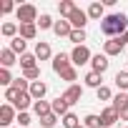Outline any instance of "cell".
<instances>
[{"label": "cell", "instance_id": "cell-15", "mask_svg": "<svg viewBox=\"0 0 128 128\" xmlns=\"http://www.w3.org/2000/svg\"><path fill=\"white\" fill-rule=\"evenodd\" d=\"M45 93H48V86H45L43 80L30 83V96H33V100H43V98H45Z\"/></svg>", "mask_w": 128, "mask_h": 128}, {"label": "cell", "instance_id": "cell-1", "mask_svg": "<svg viewBox=\"0 0 128 128\" xmlns=\"http://www.w3.org/2000/svg\"><path fill=\"white\" fill-rule=\"evenodd\" d=\"M126 28H128V15H126V13H110V15H106V18L100 20V33L108 35V38L123 35Z\"/></svg>", "mask_w": 128, "mask_h": 128}, {"label": "cell", "instance_id": "cell-18", "mask_svg": "<svg viewBox=\"0 0 128 128\" xmlns=\"http://www.w3.org/2000/svg\"><path fill=\"white\" fill-rule=\"evenodd\" d=\"M50 55H53L50 45H48L45 40H38V45H35V58H38V60H48Z\"/></svg>", "mask_w": 128, "mask_h": 128}, {"label": "cell", "instance_id": "cell-11", "mask_svg": "<svg viewBox=\"0 0 128 128\" xmlns=\"http://www.w3.org/2000/svg\"><path fill=\"white\" fill-rule=\"evenodd\" d=\"M53 33H55L58 38H70V33H73V25H70V20H55V25H53Z\"/></svg>", "mask_w": 128, "mask_h": 128}, {"label": "cell", "instance_id": "cell-34", "mask_svg": "<svg viewBox=\"0 0 128 128\" xmlns=\"http://www.w3.org/2000/svg\"><path fill=\"white\" fill-rule=\"evenodd\" d=\"M55 123H58V116H55V113H48L45 118H40V126H43V128H53Z\"/></svg>", "mask_w": 128, "mask_h": 128}, {"label": "cell", "instance_id": "cell-40", "mask_svg": "<svg viewBox=\"0 0 128 128\" xmlns=\"http://www.w3.org/2000/svg\"><path fill=\"white\" fill-rule=\"evenodd\" d=\"M120 120H128V108H123V110H120Z\"/></svg>", "mask_w": 128, "mask_h": 128}, {"label": "cell", "instance_id": "cell-35", "mask_svg": "<svg viewBox=\"0 0 128 128\" xmlns=\"http://www.w3.org/2000/svg\"><path fill=\"white\" fill-rule=\"evenodd\" d=\"M23 78H25V80H33V83H35V80L40 78V68H30V70H23Z\"/></svg>", "mask_w": 128, "mask_h": 128}, {"label": "cell", "instance_id": "cell-16", "mask_svg": "<svg viewBox=\"0 0 128 128\" xmlns=\"http://www.w3.org/2000/svg\"><path fill=\"white\" fill-rule=\"evenodd\" d=\"M103 13H106V5H103V3H90V5H88V18L103 20V18H106Z\"/></svg>", "mask_w": 128, "mask_h": 128}, {"label": "cell", "instance_id": "cell-5", "mask_svg": "<svg viewBox=\"0 0 128 128\" xmlns=\"http://www.w3.org/2000/svg\"><path fill=\"white\" fill-rule=\"evenodd\" d=\"M68 20H70L73 30H86V23H88V10H80V8H76V10H73V15H70Z\"/></svg>", "mask_w": 128, "mask_h": 128}, {"label": "cell", "instance_id": "cell-2", "mask_svg": "<svg viewBox=\"0 0 128 128\" xmlns=\"http://www.w3.org/2000/svg\"><path fill=\"white\" fill-rule=\"evenodd\" d=\"M128 45V33H123V35H118V38H110V40H106L103 43V55H120L123 53V48Z\"/></svg>", "mask_w": 128, "mask_h": 128}, {"label": "cell", "instance_id": "cell-29", "mask_svg": "<svg viewBox=\"0 0 128 128\" xmlns=\"http://www.w3.org/2000/svg\"><path fill=\"white\" fill-rule=\"evenodd\" d=\"M83 126H86V128H103V126H100V116H96V113H88V116L83 118Z\"/></svg>", "mask_w": 128, "mask_h": 128}, {"label": "cell", "instance_id": "cell-36", "mask_svg": "<svg viewBox=\"0 0 128 128\" xmlns=\"http://www.w3.org/2000/svg\"><path fill=\"white\" fill-rule=\"evenodd\" d=\"M15 120H18V126H20V128H28V126L33 123V118H30L28 113H18V118H15Z\"/></svg>", "mask_w": 128, "mask_h": 128}, {"label": "cell", "instance_id": "cell-10", "mask_svg": "<svg viewBox=\"0 0 128 128\" xmlns=\"http://www.w3.org/2000/svg\"><path fill=\"white\" fill-rule=\"evenodd\" d=\"M80 96H83V86H78V83H73V86H68V90L63 93V98L68 100V106H73V103H78V100H80Z\"/></svg>", "mask_w": 128, "mask_h": 128}, {"label": "cell", "instance_id": "cell-12", "mask_svg": "<svg viewBox=\"0 0 128 128\" xmlns=\"http://www.w3.org/2000/svg\"><path fill=\"white\" fill-rule=\"evenodd\" d=\"M15 63H20V60L15 58V53H13L10 48H3V50H0V66H3V68L10 70V66H15Z\"/></svg>", "mask_w": 128, "mask_h": 128}, {"label": "cell", "instance_id": "cell-39", "mask_svg": "<svg viewBox=\"0 0 128 128\" xmlns=\"http://www.w3.org/2000/svg\"><path fill=\"white\" fill-rule=\"evenodd\" d=\"M13 3H10V0H3V5H0V13H13Z\"/></svg>", "mask_w": 128, "mask_h": 128}, {"label": "cell", "instance_id": "cell-8", "mask_svg": "<svg viewBox=\"0 0 128 128\" xmlns=\"http://www.w3.org/2000/svg\"><path fill=\"white\" fill-rule=\"evenodd\" d=\"M30 103H35V100H33V96H30V90H20V93H18V98H15V103H13V108H15L18 113H25V108H28Z\"/></svg>", "mask_w": 128, "mask_h": 128}, {"label": "cell", "instance_id": "cell-22", "mask_svg": "<svg viewBox=\"0 0 128 128\" xmlns=\"http://www.w3.org/2000/svg\"><path fill=\"white\" fill-rule=\"evenodd\" d=\"M58 10H60V15H63V18H70V15H73V10H76V3H73V0H60Z\"/></svg>", "mask_w": 128, "mask_h": 128}, {"label": "cell", "instance_id": "cell-9", "mask_svg": "<svg viewBox=\"0 0 128 128\" xmlns=\"http://www.w3.org/2000/svg\"><path fill=\"white\" fill-rule=\"evenodd\" d=\"M116 120H120V113L110 106V108H106L103 113H100V126L103 128H110V126H116Z\"/></svg>", "mask_w": 128, "mask_h": 128}, {"label": "cell", "instance_id": "cell-25", "mask_svg": "<svg viewBox=\"0 0 128 128\" xmlns=\"http://www.w3.org/2000/svg\"><path fill=\"white\" fill-rule=\"evenodd\" d=\"M25 45H28V43H25V40H23V38H20V35H18V38H13V40H10V50H13V53H15V55H18V53H20V55H25Z\"/></svg>", "mask_w": 128, "mask_h": 128}, {"label": "cell", "instance_id": "cell-17", "mask_svg": "<svg viewBox=\"0 0 128 128\" xmlns=\"http://www.w3.org/2000/svg\"><path fill=\"white\" fill-rule=\"evenodd\" d=\"M23 40H33L35 35H38V25L35 23H25V25H20V33H18Z\"/></svg>", "mask_w": 128, "mask_h": 128}, {"label": "cell", "instance_id": "cell-7", "mask_svg": "<svg viewBox=\"0 0 128 128\" xmlns=\"http://www.w3.org/2000/svg\"><path fill=\"white\" fill-rule=\"evenodd\" d=\"M15 118H18V116H15V108H13L10 103L0 106V126H3V128H10V123H13Z\"/></svg>", "mask_w": 128, "mask_h": 128}, {"label": "cell", "instance_id": "cell-4", "mask_svg": "<svg viewBox=\"0 0 128 128\" xmlns=\"http://www.w3.org/2000/svg\"><path fill=\"white\" fill-rule=\"evenodd\" d=\"M70 60H73V66H86V63L93 60V55H90V50L86 45H76L73 53H70Z\"/></svg>", "mask_w": 128, "mask_h": 128}, {"label": "cell", "instance_id": "cell-41", "mask_svg": "<svg viewBox=\"0 0 128 128\" xmlns=\"http://www.w3.org/2000/svg\"><path fill=\"white\" fill-rule=\"evenodd\" d=\"M78 128H86V126H78Z\"/></svg>", "mask_w": 128, "mask_h": 128}, {"label": "cell", "instance_id": "cell-14", "mask_svg": "<svg viewBox=\"0 0 128 128\" xmlns=\"http://www.w3.org/2000/svg\"><path fill=\"white\" fill-rule=\"evenodd\" d=\"M50 106H53V113H55V116H60V118L70 113V110H68L70 106H68V100H66V98H63V96H58V98H55V100H53Z\"/></svg>", "mask_w": 128, "mask_h": 128}, {"label": "cell", "instance_id": "cell-37", "mask_svg": "<svg viewBox=\"0 0 128 128\" xmlns=\"http://www.w3.org/2000/svg\"><path fill=\"white\" fill-rule=\"evenodd\" d=\"M13 88H18V90H30V83H28L25 78H15V80H13Z\"/></svg>", "mask_w": 128, "mask_h": 128}, {"label": "cell", "instance_id": "cell-33", "mask_svg": "<svg viewBox=\"0 0 128 128\" xmlns=\"http://www.w3.org/2000/svg\"><path fill=\"white\" fill-rule=\"evenodd\" d=\"M96 96H98V100H113V93H110L108 86H100V88L96 90Z\"/></svg>", "mask_w": 128, "mask_h": 128}, {"label": "cell", "instance_id": "cell-24", "mask_svg": "<svg viewBox=\"0 0 128 128\" xmlns=\"http://www.w3.org/2000/svg\"><path fill=\"white\" fill-rule=\"evenodd\" d=\"M0 33H3L5 38H18V33H20V28H18L15 23H3V28H0Z\"/></svg>", "mask_w": 128, "mask_h": 128}, {"label": "cell", "instance_id": "cell-30", "mask_svg": "<svg viewBox=\"0 0 128 128\" xmlns=\"http://www.w3.org/2000/svg\"><path fill=\"white\" fill-rule=\"evenodd\" d=\"M35 25H38V28H40V30H48V28H53V25H55V23H53V18H50V15H48V13H43V15H40V18H38V23H35Z\"/></svg>", "mask_w": 128, "mask_h": 128}, {"label": "cell", "instance_id": "cell-21", "mask_svg": "<svg viewBox=\"0 0 128 128\" xmlns=\"http://www.w3.org/2000/svg\"><path fill=\"white\" fill-rule=\"evenodd\" d=\"M20 68H23V70L38 68V58H35V53H25V55H20Z\"/></svg>", "mask_w": 128, "mask_h": 128}, {"label": "cell", "instance_id": "cell-26", "mask_svg": "<svg viewBox=\"0 0 128 128\" xmlns=\"http://www.w3.org/2000/svg\"><path fill=\"white\" fill-rule=\"evenodd\" d=\"M116 86H118L120 93L128 90V70H118V73H116Z\"/></svg>", "mask_w": 128, "mask_h": 128}, {"label": "cell", "instance_id": "cell-3", "mask_svg": "<svg viewBox=\"0 0 128 128\" xmlns=\"http://www.w3.org/2000/svg\"><path fill=\"white\" fill-rule=\"evenodd\" d=\"M15 18L20 20V25H25V23H38V8L30 5V3H25V5H20V8L15 10Z\"/></svg>", "mask_w": 128, "mask_h": 128}, {"label": "cell", "instance_id": "cell-32", "mask_svg": "<svg viewBox=\"0 0 128 128\" xmlns=\"http://www.w3.org/2000/svg\"><path fill=\"white\" fill-rule=\"evenodd\" d=\"M13 80H15V78L10 76V70H8V68H0V86H8V88H10V86H13Z\"/></svg>", "mask_w": 128, "mask_h": 128}, {"label": "cell", "instance_id": "cell-31", "mask_svg": "<svg viewBox=\"0 0 128 128\" xmlns=\"http://www.w3.org/2000/svg\"><path fill=\"white\" fill-rule=\"evenodd\" d=\"M86 38H88V35H86V30H73L68 40H70V43H76V45H83V43H86Z\"/></svg>", "mask_w": 128, "mask_h": 128}, {"label": "cell", "instance_id": "cell-13", "mask_svg": "<svg viewBox=\"0 0 128 128\" xmlns=\"http://www.w3.org/2000/svg\"><path fill=\"white\" fill-rule=\"evenodd\" d=\"M90 68H93L96 73H100V76H103V73L108 70V55H100V53H98V55H93Z\"/></svg>", "mask_w": 128, "mask_h": 128}, {"label": "cell", "instance_id": "cell-27", "mask_svg": "<svg viewBox=\"0 0 128 128\" xmlns=\"http://www.w3.org/2000/svg\"><path fill=\"white\" fill-rule=\"evenodd\" d=\"M60 80H66V83L73 86V83L78 80V70H76V66H70L68 70H63V73H60Z\"/></svg>", "mask_w": 128, "mask_h": 128}, {"label": "cell", "instance_id": "cell-38", "mask_svg": "<svg viewBox=\"0 0 128 128\" xmlns=\"http://www.w3.org/2000/svg\"><path fill=\"white\" fill-rule=\"evenodd\" d=\"M18 93H20V90H18V88H13V86H10V88H8V90H5V100H10V106H13V103H15V98H18Z\"/></svg>", "mask_w": 128, "mask_h": 128}, {"label": "cell", "instance_id": "cell-6", "mask_svg": "<svg viewBox=\"0 0 128 128\" xmlns=\"http://www.w3.org/2000/svg\"><path fill=\"white\" fill-rule=\"evenodd\" d=\"M70 66H73V60H70V55H68V53H58V55L53 58V70H55L58 76H60L63 70H68Z\"/></svg>", "mask_w": 128, "mask_h": 128}, {"label": "cell", "instance_id": "cell-23", "mask_svg": "<svg viewBox=\"0 0 128 128\" xmlns=\"http://www.w3.org/2000/svg\"><path fill=\"white\" fill-rule=\"evenodd\" d=\"M60 123H63V128H78V126H80V118H78L76 113H68V116L60 118Z\"/></svg>", "mask_w": 128, "mask_h": 128}, {"label": "cell", "instance_id": "cell-20", "mask_svg": "<svg viewBox=\"0 0 128 128\" xmlns=\"http://www.w3.org/2000/svg\"><path fill=\"white\" fill-rule=\"evenodd\" d=\"M83 80H86V86H88V88H96V90L103 86V76H100V73H96V70H90Z\"/></svg>", "mask_w": 128, "mask_h": 128}, {"label": "cell", "instance_id": "cell-19", "mask_svg": "<svg viewBox=\"0 0 128 128\" xmlns=\"http://www.w3.org/2000/svg\"><path fill=\"white\" fill-rule=\"evenodd\" d=\"M33 110H35V116H38V120H40V118H45L48 113H53V106L45 103V100H35V103H33Z\"/></svg>", "mask_w": 128, "mask_h": 128}, {"label": "cell", "instance_id": "cell-28", "mask_svg": "<svg viewBox=\"0 0 128 128\" xmlns=\"http://www.w3.org/2000/svg\"><path fill=\"white\" fill-rule=\"evenodd\" d=\"M113 108L120 113L123 108H128V96L126 93H118V96H113Z\"/></svg>", "mask_w": 128, "mask_h": 128}]
</instances>
